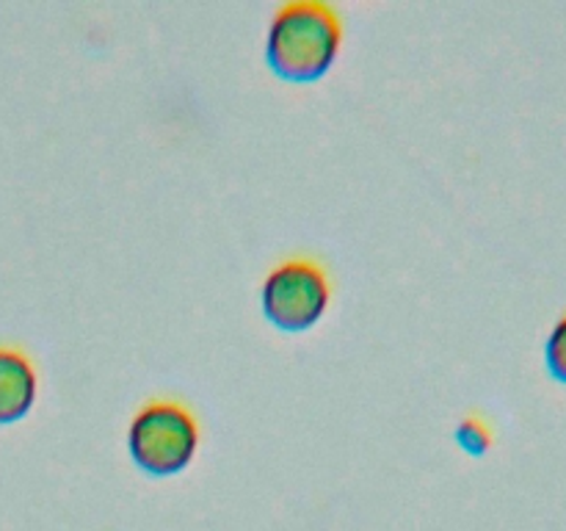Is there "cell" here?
<instances>
[{
    "label": "cell",
    "mask_w": 566,
    "mask_h": 531,
    "mask_svg": "<svg viewBox=\"0 0 566 531\" xmlns=\"http://www.w3.org/2000/svg\"><path fill=\"white\" fill-rule=\"evenodd\" d=\"M343 28L335 9L321 0H291L271 17L265 61L287 81H315L337 59Z\"/></svg>",
    "instance_id": "1"
},
{
    "label": "cell",
    "mask_w": 566,
    "mask_h": 531,
    "mask_svg": "<svg viewBox=\"0 0 566 531\" xmlns=\"http://www.w3.org/2000/svg\"><path fill=\"white\" fill-rule=\"evenodd\" d=\"M199 442V424L191 409L171 398L147 402L130 420L127 448L149 473H177L191 462Z\"/></svg>",
    "instance_id": "2"
},
{
    "label": "cell",
    "mask_w": 566,
    "mask_h": 531,
    "mask_svg": "<svg viewBox=\"0 0 566 531\" xmlns=\"http://www.w3.org/2000/svg\"><path fill=\"white\" fill-rule=\"evenodd\" d=\"M260 302L271 324L280 330H307L329 304V280L313 260H285L265 274Z\"/></svg>",
    "instance_id": "3"
},
{
    "label": "cell",
    "mask_w": 566,
    "mask_h": 531,
    "mask_svg": "<svg viewBox=\"0 0 566 531\" xmlns=\"http://www.w3.org/2000/svg\"><path fill=\"white\" fill-rule=\"evenodd\" d=\"M36 398V371L20 348L0 346V424L20 420Z\"/></svg>",
    "instance_id": "4"
},
{
    "label": "cell",
    "mask_w": 566,
    "mask_h": 531,
    "mask_svg": "<svg viewBox=\"0 0 566 531\" xmlns=\"http://www.w3.org/2000/svg\"><path fill=\"white\" fill-rule=\"evenodd\" d=\"M545 363L553 379L566 385V313L553 324L551 335L545 341Z\"/></svg>",
    "instance_id": "5"
},
{
    "label": "cell",
    "mask_w": 566,
    "mask_h": 531,
    "mask_svg": "<svg viewBox=\"0 0 566 531\" xmlns=\"http://www.w3.org/2000/svg\"><path fill=\"white\" fill-rule=\"evenodd\" d=\"M457 437L462 442V448H468L470 454H484L492 446V431L484 420H462V426L457 429Z\"/></svg>",
    "instance_id": "6"
}]
</instances>
